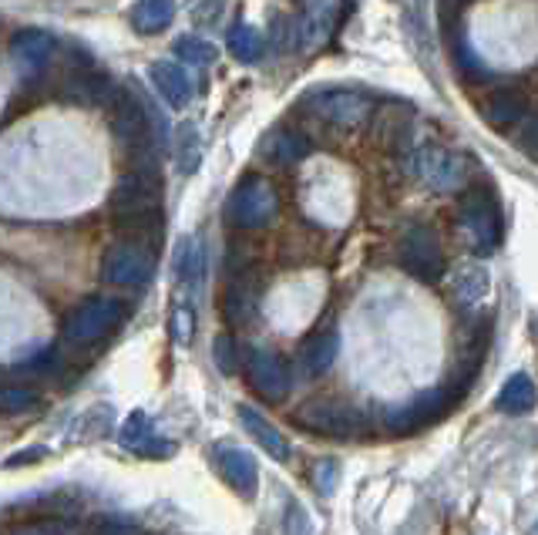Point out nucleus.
Masks as SVG:
<instances>
[{
    "instance_id": "1a4fd4ad",
    "label": "nucleus",
    "mask_w": 538,
    "mask_h": 535,
    "mask_svg": "<svg viewBox=\"0 0 538 535\" xmlns=\"http://www.w3.org/2000/svg\"><path fill=\"white\" fill-rule=\"evenodd\" d=\"M243 364H246V377H249V387L263 398L266 404H280L286 401L293 387V377H290V367L280 354L273 350H263V347H249L243 354Z\"/></svg>"
},
{
    "instance_id": "423d86ee",
    "label": "nucleus",
    "mask_w": 538,
    "mask_h": 535,
    "mask_svg": "<svg viewBox=\"0 0 538 535\" xmlns=\"http://www.w3.org/2000/svg\"><path fill=\"white\" fill-rule=\"evenodd\" d=\"M108 206L115 212V219H132V216H145V212H159L162 209L159 172L135 169V172L122 175V179L115 182V189H111Z\"/></svg>"
},
{
    "instance_id": "412c9836",
    "label": "nucleus",
    "mask_w": 538,
    "mask_h": 535,
    "mask_svg": "<svg viewBox=\"0 0 538 535\" xmlns=\"http://www.w3.org/2000/svg\"><path fill=\"white\" fill-rule=\"evenodd\" d=\"M239 421H243L246 435H253V441L266 451V455H273L276 461H286V455H290V445H286V438L280 435V428H276V424H269L263 414L246 408V404L239 408Z\"/></svg>"
},
{
    "instance_id": "b1692460",
    "label": "nucleus",
    "mask_w": 538,
    "mask_h": 535,
    "mask_svg": "<svg viewBox=\"0 0 538 535\" xmlns=\"http://www.w3.org/2000/svg\"><path fill=\"white\" fill-rule=\"evenodd\" d=\"M175 0H138L132 11V27L138 34H159L172 24Z\"/></svg>"
},
{
    "instance_id": "f3484780",
    "label": "nucleus",
    "mask_w": 538,
    "mask_h": 535,
    "mask_svg": "<svg viewBox=\"0 0 538 535\" xmlns=\"http://www.w3.org/2000/svg\"><path fill=\"white\" fill-rule=\"evenodd\" d=\"M485 122L498 132H508V128H518L528 118V101L518 88H495L481 108Z\"/></svg>"
},
{
    "instance_id": "a878e982",
    "label": "nucleus",
    "mask_w": 538,
    "mask_h": 535,
    "mask_svg": "<svg viewBox=\"0 0 538 535\" xmlns=\"http://www.w3.org/2000/svg\"><path fill=\"white\" fill-rule=\"evenodd\" d=\"M229 51H233L239 61L256 64L259 58H263V38H259L256 27L236 24L233 31H229Z\"/></svg>"
},
{
    "instance_id": "20e7f679",
    "label": "nucleus",
    "mask_w": 538,
    "mask_h": 535,
    "mask_svg": "<svg viewBox=\"0 0 538 535\" xmlns=\"http://www.w3.org/2000/svg\"><path fill=\"white\" fill-rule=\"evenodd\" d=\"M155 270H159V256L145 243H118L101 260V276L111 287H145Z\"/></svg>"
},
{
    "instance_id": "393cba45",
    "label": "nucleus",
    "mask_w": 538,
    "mask_h": 535,
    "mask_svg": "<svg viewBox=\"0 0 538 535\" xmlns=\"http://www.w3.org/2000/svg\"><path fill=\"white\" fill-rule=\"evenodd\" d=\"M454 293H458V300L465 303V307H475V303L488 297V273L481 270V266L458 270V276H454Z\"/></svg>"
},
{
    "instance_id": "c9c22d12",
    "label": "nucleus",
    "mask_w": 538,
    "mask_h": 535,
    "mask_svg": "<svg viewBox=\"0 0 538 535\" xmlns=\"http://www.w3.org/2000/svg\"><path fill=\"white\" fill-rule=\"evenodd\" d=\"M44 455H48V451H44V448H31V451H21V455H14L11 461H7V465H11V468H17V465H27V461H34V458H44Z\"/></svg>"
},
{
    "instance_id": "9b49d317",
    "label": "nucleus",
    "mask_w": 538,
    "mask_h": 535,
    "mask_svg": "<svg viewBox=\"0 0 538 535\" xmlns=\"http://www.w3.org/2000/svg\"><path fill=\"white\" fill-rule=\"evenodd\" d=\"M411 169L421 175L431 189H441V192L458 189L461 179H465V159L448 149H438V145H424V149L414 155Z\"/></svg>"
},
{
    "instance_id": "f704fd0d",
    "label": "nucleus",
    "mask_w": 538,
    "mask_h": 535,
    "mask_svg": "<svg viewBox=\"0 0 538 535\" xmlns=\"http://www.w3.org/2000/svg\"><path fill=\"white\" fill-rule=\"evenodd\" d=\"M91 535H142V532H138L135 525L122 522V519H105V522L95 525V532Z\"/></svg>"
},
{
    "instance_id": "aec40b11",
    "label": "nucleus",
    "mask_w": 538,
    "mask_h": 535,
    "mask_svg": "<svg viewBox=\"0 0 538 535\" xmlns=\"http://www.w3.org/2000/svg\"><path fill=\"white\" fill-rule=\"evenodd\" d=\"M259 152L276 165H296L310 155V138L300 132H290V128H273V132L263 138Z\"/></svg>"
},
{
    "instance_id": "f03ea898",
    "label": "nucleus",
    "mask_w": 538,
    "mask_h": 535,
    "mask_svg": "<svg viewBox=\"0 0 538 535\" xmlns=\"http://www.w3.org/2000/svg\"><path fill=\"white\" fill-rule=\"evenodd\" d=\"M293 424L303 431H313V435L347 441L367 431V414L360 411L357 404L317 398V401H306L303 408L293 414Z\"/></svg>"
},
{
    "instance_id": "6ab92c4d",
    "label": "nucleus",
    "mask_w": 538,
    "mask_h": 535,
    "mask_svg": "<svg viewBox=\"0 0 538 535\" xmlns=\"http://www.w3.org/2000/svg\"><path fill=\"white\" fill-rule=\"evenodd\" d=\"M337 350H340V334L333 327L317 330L306 344L300 347V367L306 377H320L327 374L333 361H337Z\"/></svg>"
},
{
    "instance_id": "2eb2a0df",
    "label": "nucleus",
    "mask_w": 538,
    "mask_h": 535,
    "mask_svg": "<svg viewBox=\"0 0 538 535\" xmlns=\"http://www.w3.org/2000/svg\"><path fill=\"white\" fill-rule=\"evenodd\" d=\"M216 472L229 488H236L239 495L253 498L259 488V468L249 451L243 448H219L216 451Z\"/></svg>"
},
{
    "instance_id": "c85d7f7f",
    "label": "nucleus",
    "mask_w": 538,
    "mask_h": 535,
    "mask_svg": "<svg viewBox=\"0 0 538 535\" xmlns=\"http://www.w3.org/2000/svg\"><path fill=\"white\" fill-rule=\"evenodd\" d=\"M199 155H202V145H199V135L192 125L182 128V142H179V169L189 175L199 169Z\"/></svg>"
},
{
    "instance_id": "5701e85b",
    "label": "nucleus",
    "mask_w": 538,
    "mask_h": 535,
    "mask_svg": "<svg viewBox=\"0 0 538 535\" xmlns=\"http://www.w3.org/2000/svg\"><path fill=\"white\" fill-rule=\"evenodd\" d=\"M253 310H256V287H253V283H246V276H239V280L229 283L226 300H222V313H226V324H229V327L246 324V320L253 317Z\"/></svg>"
},
{
    "instance_id": "c756f323",
    "label": "nucleus",
    "mask_w": 538,
    "mask_h": 535,
    "mask_svg": "<svg viewBox=\"0 0 538 535\" xmlns=\"http://www.w3.org/2000/svg\"><path fill=\"white\" fill-rule=\"evenodd\" d=\"M454 64L461 68V75H468L471 81H481V75H485V68H481V61L471 54L468 44L454 41Z\"/></svg>"
},
{
    "instance_id": "ddd939ff",
    "label": "nucleus",
    "mask_w": 538,
    "mask_h": 535,
    "mask_svg": "<svg viewBox=\"0 0 538 535\" xmlns=\"http://www.w3.org/2000/svg\"><path fill=\"white\" fill-rule=\"evenodd\" d=\"M317 115L323 122L340 125V128H357L367 122L370 115V101L357 91H327V95L317 98Z\"/></svg>"
},
{
    "instance_id": "7c9ffc66",
    "label": "nucleus",
    "mask_w": 538,
    "mask_h": 535,
    "mask_svg": "<svg viewBox=\"0 0 538 535\" xmlns=\"http://www.w3.org/2000/svg\"><path fill=\"white\" fill-rule=\"evenodd\" d=\"M61 367V357H58V350L48 347V350H41L37 357H31V361H24L21 364V371L27 374H54Z\"/></svg>"
},
{
    "instance_id": "bb28decb",
    "label": "nucleus",
    "mask_w": 538,
    "mask_h": 535,
    "mask_svg": "<svg viewBox=\"0 0 538 535\" xmlns=\"http://www.w3.org/2000/svg\"><path fill=\"white\" fill-rule=\"evenodd\" d=\"M172 51H175V58L189 61L192 68H206V64L216 61V48H212L209 41L196 38V34H182V38H175Z\"/></svg>"
},
{
    "instance_id": "cd10ccee",
    "label": "nucleus",
    "mask_w": 538,
    "mask_h": 535,
    "mask_svg": "<svg viewBox=\"0 0 538 535\" xmlns=\"http://www.w3.org/2000/svg\"><path fill=\"white\" fill-rule=\"evenodd\" d=\"M41 404V398L31 391V387H0V411L7 414H21V411H31Z\"/></svg>"
},
{
    "instance_id": "4be33fe9",
    "label": "nucleus",
    "mask_w": 538,
    "mask_h": 535,
    "mask_svg": "<svg viewBox=\"0 0 538 535\" xmlns=\"http://www.w3.org/2000/svg\"><path fill=\"white\" fill-rule=\"evenodd\" d=\"M498 411L505 414H528L535 408V381L528 374H512L498 391Z\"/></svg>"
},
{
    "instance_id": "4468645a",
    "label": "nucleus",
    "mask_w": 538,
    "mask_h": 535,
    "mask_svg": "<svg viewBox=\"0 0 538 535\" xmlns=\"http://www.w3.org/2000/svg\"><path fill=\"white\" fill-rule=\"evenodd\" d=\"M115 81L105 71H95V68H78L74 75L68 78V85H64V98L71 101V105H81V108H98V105H111V98H115Z\"/></svg>"
},
{
    "instance_id": "72a5a7b5",
    "label": "nucleus",
    "mask_w": 538,
    "mask_h": 535,
    "mask_svg": "<svg viewBox=\"0 0 538 535\" xmlns=\"http://www.w3.org/2000/svg\"><path fill=\"white\" fill-rule=\"evenodd\" d=\"M172 327H175V340H179V344H185V340L192 337V330H196V313H192L189 307H182L175 310V320H172Z\"/></svg>"
},
{
    "instance_id": "9d476101",
    "label": "nucleus",
    "mask_w": 538,
    "mask_h": 535,
    "mask_svg": "<svg viewBox=\"0 0 538 535\" xmlns=\"http://www.w3.org/2000/svg\"><path fill=\"white\" fill-rule=\"evenodd\" d=\"M448 411H451V404H448L444 391L438 387V391H424V394H417L414 401L391 408V411H387L384 424H387V431H391V435H417V431L431 428L434 421H441Z\"/></svg>"
},
{
    "instance_id": "dca6fc26",
    "label": "nucleus",
    "mask_w": 538,
    "mask_h": 535,
    "mask_svg": "<svg viewBox=\"0 0 538 535\" xmlns=\"http://www.w3.org/2000/svg\"><path fill=\"white\" fill-rule=\"evenodd\" d=\"M122 445L132 451V455H142V458H165L175 451V445H169L165 435H159V431L152 428V421H148L145 411L128 414V421L122 428Z\"/></svg>"
},
{
    "instance_id": "a211bd4d",
    "label": "nucleus",
    "mask_w": 538,
    "mask_h": 535,
    "mask_svg": "<svg viewBox=\"0 0 538 535\" xmlns=\"http://www.w3.org/2000/svg\"><path fill=\"white\" fill-rule=\"evenodd\" d=\"M148 78H152L155 91H159V98L165 105L172 108H185L192 98V81L185 75V68H179L175 61H155L152 68H148Z\"/></svg>"
},
{
    "instance_id": "f257e3e1",
    "label": "nucleus",
    "mask_w": 538,
    "mask_h": 535,
    "mask_svg": "<svg viewBox=\"0 0 538 535\" xmlns=\"http://www.w3.org/2000/svg\"><path fill=\"white\" fill-rule=\"evenodd\" d=\"M125 320H128V303L125 300L95 297V300H85L81 307H74L68 317H64L61 334L68 344L91 347V344H101L105 337L115 334Z\"/></svg>"
},
{
    "instance_id": "473e14b6",
    "label": "nucleus",
    "mask_w": 538,
    "mask_h": 535,
    "mask_svg": "<svg viewBox=\"0 0 538 535\" xmlns=\"http://www.w3.org/2000/svg\"><path fill=\"white\" fill-rule=\"evenodd\" d=\"M7 535H68V525L58 522V519H44V522H27V525H17Z\"/></svg>"
},
{
    "instance_id": "6e6552de",
    "label": "nucleus",
    "mask_w": 538,
    "mask_h": 535,
    "mask_svg": "<svg viewBox=\"0 0 538 535\" xmlns=\"http://www.w3.org/2000/svg\"><path fill=\"white\" fill-rule=\"evenodd\" d=\"M111 135L125 145L128 152H142L148 159V145H152V122H148V108L142 98L128 88H118L111 98Z\"/></svg>"
},
{
    "instance_id": "39448f33",
    "label": "nucleus",
    "mask_w": 538,
    "mask_h": 535,
    "mask_svg": "<svg viewBox=\"0 0 538 535\" xmlns=\"http://www.w3.org/2000/svg\"><path fill=\"white\" fill-rule=\"evenodd\" d=\"M397 263L407 276L421 283H438L444 276V253L441 243L428 226H411L397 243Z\"/></svg>"
},
{
    "instance_id": "f8f14e48",
    "label": "nucleus",
    "mask_w": 538,
    "mask_h": 535,
    "mask_svg": "<svg viewBox=\"0 0 538 535\" xmlns=\"http://www.w3.org/2000/svg\"><path fill=\"white\" fill-rule=\"evenodd\" d=\"M54 51H58V41L41 27H27V31H17L11 38V58L21 64L27 75H41L51 64Z\"/></svg>"
},
{
    "instance_id": "0eeeda50",
    "label": "nucleus",
    "mask_w": 538,
    "mask_h": 535,
    "mask_svg": "<svg viewBox=\"0 0 538 535\" xmlns=\"http://www.w3.org/2000/svg\"><path fill=\"white\" fill-rule=\"evenodd\" d=\"M461 226L475 239L478 253H495L505 236V223H502V209H498V199L491 196V189H471L468 196L461 199Z\"/></svg>"
},
{
    "instance_id": "2f4dec72",
    "label": "nucleus",
    "mask_w": 538,
    "mask_h": 535,
    "mask_svg": "<svg viewBox=\"0 0 538 535\" xmlns=\"http://www.w3.org/2000/svg\"><path fill=\"white\" fill-rule=\"evenodd\" d=\"M212 350H216V364L222 374H233L236 371V340L229 334L216 337V344H212Z\"/></svg>"
},
{
    "instance_id": "7ed1b4c3",
    "label": "nucleus",
    "mask_w": 538,
    "mask_h": 535,
    "mask_svg": "<svg viewBox=\"0 0 538 535\" xmlns=\"http://www.w3.org/2000/svg\"><path fill=\"white\" fill-rule=\"evenodd\" d=\"M276 209H280V199H276V189L269 186L263 175H249V179H243L226 202L229 223L239 226V229L269 226L276 216Z\"/></svg>"
}]
</instances>
